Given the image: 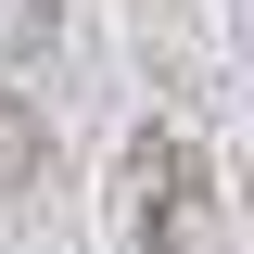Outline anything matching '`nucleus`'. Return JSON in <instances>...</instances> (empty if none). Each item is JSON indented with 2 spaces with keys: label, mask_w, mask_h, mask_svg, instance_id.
Returning <instances> with one entry per match:
<instances>
[{
  "label": "nucleus",
  "mask_w": 254,
  "mask_h": 254,
  "mask_svg": "<svg viewBox=\"0 0 254 254\" xmlns=\"http://www.w3.org/2000/svg\"><path fill=\"white\" fill-rule=\"evenodd\" d=\"M115 242L127 254H229L216 229V178H203V153H190L178 127H140L115 165Z\"/></svg>",
  "instance_id": "nucleus-1"
},
{
  "label": "nucleus",
  "mask_w": 254,
  "mask_h": 254,
  "mask_svg": "<svg viewBox=\"0 0 254 254\" xmlns=\"http://www.w3.org/2000/svg\"><path fill=\"white\" fill-rule=\"evenodd\" d=\"M64 38V0H0V64H38Z\"/></svg>",
  "instance_id": "nucleus-3"
},
{
  "label": "nucleus",
  "mask_w": 254,
  "mask_h": 254,
  "mask_svg": "<svg viewBox=\"0 0 254 254\" xmlns=\"http://www.w3.org/2000/svg\"><path fill=\"white\" fill-rule=\"evenodd\" d=\"M38 165H51V115L0 76V190H38Z\"/></svg>",
  "instance_id": "nucleus-2"
}]
</instances>
